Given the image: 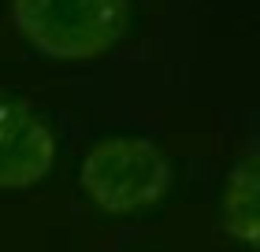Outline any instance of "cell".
<instances>
[{"mask_svg":"<svg viewBox=\"0 0 260 252\" xmlns=\"http://www.w3.org/2000/svg\"><path fill=\"white\" fill-rule=\"evenodd\" d=\"M11 22L49 59H97L126 33L130 0H11Z\"/></svg>","mask_w":260,"mask_h":252,"instance_id":"cell-1","label":"cell"},{"mask_svg":"<svg viewBox=\"0 0 260 252\" xmlns=\"http://www.w3.org/2000/svg\"><path fill=\"white\" fill-rule=\"evenodd\" d=\"M171 160L145 137H104L78 167V186L101 211L130 215L171 189Z\"/></svg>","mask_w":260,"mask_h":252,"instance_id":"cell-2","label":"cell"},{"mask_svg":"<svg viewBox=\"0 0 260 252\" xmlns=\"http://www.w3.org/2000/svg\"><path fill=\"white\" fill-rule=\"evenodd\" d=\"M56 137L30 104L0 93V189H26L49 174Z\"/></svg>","mask_w":260,"mask_h":252,"instance_id":"cell-3","label":"cell"},{"mask_svg":"<svg viewBox=\"0 0 260 252\" xmlns=\"http://www.w3.org/2000/svg\"><path fill=\"white\" fill-rule=\"evenodd\" d=\"M223 230L242 245H256V152L253 145L231 163L223 182Z\"/></svg>","mask_w":260,"mask_h":252,"instance_id":"cell-4","label":"cell"}]
</instances>
